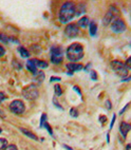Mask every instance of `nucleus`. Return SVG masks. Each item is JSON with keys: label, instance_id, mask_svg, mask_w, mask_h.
Listing matches in <instances>:
<instances>
[{"label": "nucleus", "instance_id": "6e6552de", "mask_svg": "<svg viewBox=\"0 0 131 150\" xmlns=\"http://www.w3.org/2000/svg\"><path fill=\"white\" fill-rule=\"evenodd\" d=\"M111 30L114 33H123L126 31V23L122 19H115L111 23Z\"/></svg>", "mask_w": 131, "mask_h": 150}, {"label": "nucleus", "instance_id": "4468645a", "mask_svg": "<svg viewBox=\"0 0 131 150\" xmlns=\"http://www.w3.org/2000/svg\"><path fill=\"white\" fill-rule=\"evenodd\" d=\"M51 55H55V56H62V49L60 47H53L51 49Z\"/></svg>", "mask_w": 131, "mask_h": 150}, {"label": "nucleus", "instance_id": "473e14b6", "mask_svg": "<svg viewBox=\"0 0 131 150\" xmlns=\"http://www.w3.org/2000/svg\"><path fill=\"white\" fill-rule=\"evenodd\" d=\"M0 116H1L2 118H6V115H4V113H3L2 111H1V110H0Z\"/></svg>", "mask_w": 131, "mask_h": 150}, {"label": "nucleus", "instance_id": "6ab92c4d", "mask_svg": "<svg viewBox=\"0 0 131 150\" xmlns=\"http://www.w3.org/2000/svg\"><path fill=\"white\" fill-rule=\"evenodd\" d=\"M51 62L53 64H60L62 62V56H55V55H51Z\"/></svg>", "mask_w": 131, "mask_h": 150}, {"label": "nucleus", "instance_id": "72a5a7b5", "mask_svg": "<svg viewBox=\"0 0 131 150\" xmlns=\"http://www.w3.org/2000/svg\"><path fill=\"white\" fill-rule=\"evenodd\" d=\"M131 81V77H128V78H123V79H122V81Z\"/></svg>", "mask_w": 131, "mask_h": 150}, {"label": "nucleus", "instance_id": "9d476101", "mask_svg": "<svg viewBox=\"0 0 131 150\" xmlns=\"http://www.w3.org/2000/svg\"><path fill=\"white\" fill-rule=\"evenodd\" d=\"M67 69H68V71H69V74L72 75L73 72H75V71H80V70H83V66H81L80 64H68Z\"/></svg>", "mask_w": 131, "mask_h": 150}, {"label": "nucleus", "instance_id": "bb28decb", "mask_svg": "<svg viewBox=\"0 0 131 150\" xmlns=\"http://www.w3.org/2000/svg\"><path fill=\"white\" fill-rule=\"evenodd\" d=\"M91 78H92V79H94V81H96V79H97L96 72H95V71H91Z\"/></svg>", "mask_w": 131, "mask_h": 150}, {"label": "nucleus", "instance_id": "0eeeda50", "mask_svg": "<svg viewBox=\"0 0 131 150\" xmlns=\"http://www.w3.org/2000/svg\"><path fill=\"white\" fill-rule=\"evenodd\" d=\"M64 34L69 38H74L79 34V29H78V27L76 24L70 23L64 29Z\"/></svg>", "mask_w": 131, "mask_h": 150}, {"label": "nucleus", "instance_id": "aec40b11", "mask_svg": "<svg viewBox=\"0 0 131 150\" xmlns=\"http://www.w3.org/2000/svg\"><path fill=\"white\" fill-rule=\"evenodd\" d=\"M8 146V141L6 139H0V150H3Z\"/></svg>", "mask_w": 131, "mask_h": 150}, {"label": "nucleus", "instance_id": "f8f14e48", "mask_svg": "<svg viewBox=\"0 0 131 150\" xmlns=\"http://www.w3.org/2000/svg\"><path fill=\"white\" fill-rule=\"evenodd\" d=\"M89 24H90V21H89V18L88 17L84 16L83 18H80L77 22V27L83 28V29H86V28L88 27Z\"/></svg>", "mask_w": 131, "mask_h": 150}, {"label": "nucleus", "instance_id": "423d86ee", "mask_svg": "<svg viewBox=\"0 0 131 150\" xmlns=\"http://www.w3.org/2000/svg\"><path fill=\"white\" fill-rule=\"evenodd\" d=\"M118 10L115 6H111L110 8V10L107 12V14L105 15L104 17V25H108V24H110V22H113L115 20V18H116V16H118Z\"/></svg>", "mask_w": 131, "mask_h": 150}, {"label": "nucleus", "instance_id": "2eb2a0df", "mask_svg": "<svg viewBox=\"0 0 131 150\" xmlns=\"http://www.w3.org/2000/svg\"><path fill=\"white\" fill-rule=\"evenodd\" d=\"M27 68L30 72H32L33 74H36L37 73V68L35 67V64L32 62V60H28L27 62Z\"/></svg>", "mask_w": 131, "mask_h": 150}, {"label": "nucleus", "instance_id": "a878e982", "mask_svg": "<svg viewBox=\"0 0 131 150\" xmlns=\"http://www.w3.org/2000/svg\"><path fill=\"white\" fill-rule=\"evenodd\" d=\"M70 114H71L73 117H75V116H77L78 113H77V111H76L75 109H71V111H70Z\"/></svg>", "mask_w": 131, "mask_h": 150}, {"label": "nucleus", "instance_id": "20e7f679", "mask_svg": "<svg viewBox=\"0 0 131 150\" xmlns=\"http://www.w3.org/2000/svg\"><path fill=\"white\" fill-rule=\"evenodd\" d=\"M111 68L113 69L116 74H118L122 77H126L128 75V69L126 68L125 64L122 62L120 60H113L111 62Z\"/></svg>", "mask_w": 131, "mask_h": 150}, {"label": "nucleus", "instance_id": "39448f33", "mask_svg": "<svg viewBox=\"0 0 131 150\" xmlns=\"http://www.w3.org/2000/svg\"><path fill=\"white\" fill-rule=\"evenodd\" d=\"M24 109H25L24 103L20 99H15L10 104V110L15 114H21L24 112Z\"/></svg>", "mask_w": 131, "mask_h": 150}, {"label": "nucleus", "instance_id": "1a4fd4ad", "mask_svg": "<svg viewBox=\"0 0 131 150\" xmlns=\"http://www.w3.org/2000/svg\"><path fill=\"white\" fill-rule=\"evenodd\" d=\"M131 130V125L128 123H126V122H122L120 125V134L123 135V137H127V134L128 132Z\"/></svg>", "mask_w": 131, "mask_h": 150}, {"label": "nucleus", "instance_id": "a211bd4d", "mask_svg": "<svg viewBox=\"0 0 131 150\" xmlns=\"http://www.w3.org/2000/svg\"><path fill=\"white\" fill-rule=\"evenodd\" d=\"M19 53H20V55H21L22 57H24V58H28V57L30 56V53L28 50H25L24 48H19L18 49Z\"/></svg>", "mask_w": 131, "mask_h": 150}, {"label": "nucleus", "instance_id": "f704fd0d", "mask_svg": "<svg viewBox=\"0 0 131 150\" xmlns=\"http://www.w3.org/2000/svg\"><path fill=\"white\" fill-rule=\"evenodd\" d=\"M126 150H131V144H128L126 146Z\"/></svg>", "mask_w": 131, "mask_h": 150}, {"label": "nucleus", "instance_id": "4be33fe9", "mask_svg": "<svg viewBox=\"0 0 131 150\" xmlns=\"http://www.w3.org/2000/svg\"><path fill=\"white\" fill-rule=\"evenodd\" d=\"M47 115L43 113L42 114V116H41V120H40V127H43L45 125L47 124Z\"/></svg>", "mask_w": 131, "mask_h": 150}, {"label": "nucleus", "instance_id": "412c9836", "mask_svg": "<svg viewBox=\"0 0 131 150\" xmlns=\"http://www.w3.org/2000/svg\"><path fill=\"white\" fill-rule=\"evenodd\" d=\"M54 89H55V95H56V96H60V95L62 94V88H60V86H59V85H55Z\"/></svg>", "mask_w": 131, "mask_h": 150}, {"label": "nucleus", "instance_id": "f3484780", "mask_svg": "<svg viewBox=\"0 0 131 150\" xmlns=\"http://www.w3.org/2000/svg\"><path fill=\"white\" fill-rule=\"evenodd\" d=\"M35 79L38 81V83H41V81L45 79V73L43 72H37L35 74Z\"/></svg>", "mask_w": 131, "mask_h": 150}, {"label": "nucleus", "instance_id": "c756f323", "mask_svg": "<svg viewBox=\"0 0 131 150\" xmlns=\"http://www.w3.org/2000/svg\"><path fill=\"white\" fill-rule=\"evenodd\" d=\"M60 81V78L59 77H51L50 78V81Z\"/></svg>", "mask_w": 131, "mask_h": 150}, {"label": "nucleus", "instance_id": "ddd939ff", "mask_svg": "<svg viewBox=\"0 0 131 150\" xmlns=\"http://www.w3.org/2000/svg\"><path fill=\"white\" fill-rule=\"evenodd\" d=\"M20 131L22 132V133L24 134V135H27V137H29L30 139H35V141H37L38 137L35 135L34 133H32L31 131H29V130H27V129H24V128H20Z\"/></svg>", "mask_w": 131, "mask_h": 150}, {"label": "nucleus", "instance_id": "2f4dec72", "mask_svg": "<svg viewBox=\"0 0 131 150\" xmlns=\"http://www.w3.org/2000/svg\"><path fill=\"white\" fill-rule=\"evenodd\" d=\"M106 106H107V109H111V106H112V105H111V103H110L109 100H107V102H106Z\"/></svg>", "mask_w": 131, "mask_h": 150}, {"label": "nucleus", "instance_id": "9b49d317", "mask_svg": "<svg viewBox=\"0 0 131 150\" xmlns=\"http://www.w3.org/2000/svg\"><path fill=\"white\" fill-rule=\"evenodd\" d=\"M32 62L35 64V67L36 68H42V69H46L48 68V64L46 62H42V60H40V59H37V58H34V59H31Z\"/></svg>", "mask_w": 131, "mask_h": 150}, {"label": "nucleus", "instance_id": "b1692460", "mask_svg": "<svg viewBox=\"0 0 131 150\" xmlns=\"http://www.w3.org/2000/svg\"><path fill=\"white\" fill-rule=\"evenodd\" d=\"M125 66L127 69L131 70V56L129 57V58H127V60H126V62H125Z\"/></svg>", "mask_w": 131, "mask_h": 150}, {"label": "nucleus", "instance_id": "7ed1b4c3", "mask_svg": "<svg viewBox=\"0 0 131 150\" xmlns=\"http://www.w3.org/2000/svg\"><path fill=\"white\" fill-rule=\"evenodd\" d=\"M22 95H23V97L29 99V100L36 99L38 97V95H39L37 86H35V85H29V86H27L22 90Z\"/></svg>", "mask_w": 131, "mask_h": 150}, {"label": "nucleus", "instance_id": "393cba45", "mask_svg": "<svg viewBox=\"0 0 131 150\" xmlns=\"http://www.w3.org/2000/svg\"><path fill=\"white\" fill-rule=\"evenodd\" d=\"M3 150H18V149H17V147L15 145H8Z\"/></svg>", "mask_w": 131, "mask_h": 150}, {"label": "nucleus", "instance_id": "5701e85b", "mask_svg": "<svg viewBox=\"0 0 131 150\" xmlns=\"http://www.w3.org/2000/svg\"><path fill=\"white\" fill-rule=\"evenodd\" d=\"M0 40L2 41V42H4V43H8V37L6 36V35H4V34H0Z\"/></svg>", "mask_w": 131, "mask_h": 150}, {"label": "nucleus", "instance_id": "dca6fc26", "mask_svg": "<svg viewBox=\"0 0 131 150\" xmlns=\"http://www.w3.org/2000/svg\"><path fill=\"white\" fill-rule=\"evenodd\" d=\"M97 31V25L95 22H90V35L91 36H95Z\"/></svg>", "mask_w": 131, "mask_h": 150}, {"label": "nucleus", "instance_id": "e433bc0d", "mask_svg": "<svg viewBox=\"0 0 131 150\" xmlns=\"http://www.w3.org/2000/svg\"><path fill=\"white\" fill-rule=\"evenodd\" d=\"M126 109H127V106H125V108H124V109L122 110V111H120V113H123V112H124V111H125Z\"/></svg>", "mask_w": 131, "mask_h": 150}, {"label": "nucleus", "instance_id": "7c9ffc66", "mask_svg": "<svg viewBox=\"0 0 131 150\" xmlns=\"http://www.w3.org/2000/svg\"><path fill=\"white\" fill-rule=\"evenodd\" d=\"M114 121H115V114H113V117H112V121H111V125H110V129L113 127V124H114Z\"/></svg>", "mask_w": 131, "mask_h": 150}, {"label": "nucleus", "instance_id": "c85d7f7f", "mask_svg": "<svg viewBox=\"0 0 131 150\" xmlns=\"http://www.w3.org/2000/svg\"><path fill=\"white\" fill-rule=\"evenodd\" d=\"M4 99H6V95H4V94H3L2 92H0V103L3 102Z\"/></svg>", "mask_w": 131, "mask_h": 150}, {"label": "nucleus", "instance_id": "cd10ccee", "mask_svg": "<svg viewBox=\"0 0 131 150\" xmlns=\"http://www.w3.org/2000/svg\"><path fill=\"white\" fill-rule=\"evenodd\" d=\"M4 53H6V50H4V48H3L2 46H0V57L3 56V55H4Z\"/></svg>", "mask_w": 131, "mask_h": 150}, {"label": "nucleus", "instance_id": "c9c22d12", "mask_svg": "<svg viewBox=\"0 0 131 150\" xmlns=\"http://www.w3.org/2000/svg\"><path fill=\"white\" fill-rule=\"evenodd\" d=\"M64 148H67L68 150H72V149H71V148H70V147H68V146H66V145H64Z\"/></svg>", "mask_w": 131, "mask_h": 150}, {"label": "nucleus", "instance_id": "f257e3e1", "mask_svg": "<svg viewBox=\"0 0 131 150\" xmlns=\"http://www.w3.org/2000/svg\"><path fill=\"white\" fill-rule=\"evenodd\" d=\"M76 15V6L71 1L64 2L60 8L58 18L62 23H68Z\"/></svg>", "mask_w": 131, "mask_h": 150}, {"label": "nucleus", "instance_id": "4c0bfd02", "mask_svg": "<svg viewBox=\"0 0 131 150\" xmlns=\"http://www.w3.org/2000/svg\"><path fill=\"white\" fill-rule=\"evenodd\" d=\"M1 132H2V130H1V128H0V133H1Z\"/></svg>", "mask_w": 131, "mask_h": 150}, {"label": "nucleus", "instance_id": "f03ea898", "mask_svg": "<svg viewBox=\"0 0 131 150\" xmlns=\"http://www.w3.org/2000/svg\"><path fill=\"white\" fill-rule=\"evenodd\" d=\"M84 56V48L78 42L72 43L67 50V57L71 62H78Z\"/></svg>", "mask_w": 131, "mask_h": 150}]
</instances>
